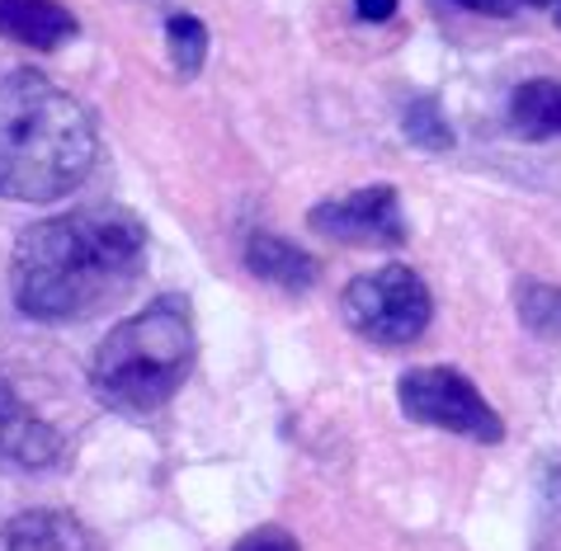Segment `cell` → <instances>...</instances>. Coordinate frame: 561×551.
I'll return each mask as SVG.
<instances>
[{
	"mask_svg": "<svg viewBox=\"0 0 561 551\" xmlns=\"http://www.w3.org/2000/svg\"><path fill=\"white\" fill-rule=\"evenodd\" d=\"M147 264L142 217L118 203H90L24 227L10 260L14 307L34 321H85L114 307Z\"/></svg>",
	"mask_w": 561,
	"mask_h": 551,
	"instance_id": "1",
	"label": "cell"
},
{
	"mask_svg": "<svg viewBox=\"0 0 561 551\" xmlns=\"http://www.w3.org/2000/svg\"><path fill=\"white\" fill-rule=\"evenodd\" d=\"M100 151L85 104L34 67L0 81V198L53 203L90 175Z\"/></svg>",
	"mask_w": 561,
	"mask_h": 551,
	"instance_id": "2",
	"label": "cell"
},
{
	"mask_svg": "<svg viewBox=\"0 0 561 551\" xmlns=\"http://www.w3.org/2000/svg\"><path fill=\"white\" fill-rule=\"evenodd\" d=\"M194 349L198 340L190 297L165 292L100 340L95 358H90V391L118 415H151L184 387Z\"/></svg>",
	"mask_w": 561,
	"mask_h": 551,
	"instance_id": "3",
	"label": "cell"
},
{
	"mask_svg": "<svg viewBox=\"0 0 561 551\" xmlns=\"http://www.w3.org/2000/svg\"><path fill=\"white\" fill-rule=\"evenodd\" d=\"M340 307H345V321L354 335L387 344V349L415 344L434 317L430 288L407 264H382L373 274H358L345 288V297H340Z\"/></svg>",
	"mask_w": 561,
	"mask_h": 551,
	"instance_id": "4",
	"label": "cell"
},
{
	"mask_svg": "<svg viewBox=\"0 0 561 551\" xmlns=\"http://www.w3.org/2000/svg\"><path fill=\"white\" fill-rule=\"evenodd\" d=\"M397 391H401V411L415 424L462 434V438H472V444H501L505 438V420L495 415L486 397L454 368H411V372H401Z\"/></svg>",
	"mask_w": 561,
	"mask_h": 551,
	"instance_id": "5",
	"label": "cell"
},
{
	"mask_svg": "<svg viewBox=\"0 0 561 551\" xmlns=\"http://www.w3.org/2000/svg\"><path fill=\"white\" fill-rule=\"evenodd\" d=\"M307 227L345 245H401L407 241V217H401V198L392 184H373L350 198L317 203L307 213Z\"/></svg>",
	"mask_w": 561,
	"mask_h": 551,
	"instance_id": "6",
	"label": "cell"
},
{
	"mask_svg": "<svg viewBox=\"0 0 561 551\" xmlns=\"http://www.w3.org/2000/svg\"><path fill=\"white\" fill-rule=\"evenodd\" d=\"M61 458H67V438L28 411L20 391L10 387V377H0V467L48 471Z\"/></svg>",
	"mask_w": 561,
	"mask_h": 551,
	"instance_id": "7",
	"label": "cell"
},
{
	"mask_svg": "<svg viewBox=\"0 0 561 551\" xmlns=\"http://www.w3.org/2000/svg\"><path fill=\"white\" fill-rule=\"evenodd\" d=\"M76 34L81 24L61 0H0V38L34 47V53H53Z\"/></svg>",
	"mask_w": 561,
	"mask_h": 551,
	"instance_id": "8",
	"label": "cell"
},
{
	"mask_svg": "<svg viewBox=\"0 0 561 551\" xmlns=\"http://www.w3.org/2000/svg\"><path fill=\"white\" fill-rule=\"evenodd\" d=\"M0 551H104V542L71 514H20L0 528Z\"/></svg>",
	"mask_w": 561,
	"mask_h": 551,
	"instance_id": "9",
	"label": "cell"
},
{
	"mask_svg": "<svg viewBox=\"0 0 561 551\" xmlns=\"http://www.w3.org/2000/svg\"><path fill=\"white\" fill-rule=\"evenodd\" d=\"M245 269L264 283H274V288H284V292H307L311 283L321 278L317 255H307L302 245H293L274 231H255L251 241H245Z\"/></svg>",
	"mask_w": 561,
	"mask_h": 551,
	"instance_id": "10",
	"label": "cell"
},
{
	"mask_svg": "<svg viewBox=\"0 0 561 551\" xmlns=\"http://www.w3.org/2000/svg\"><path fill=\"white\" fill-rule=\"evenodd\" d=\"M510 123L528 141L561 137V81H524L510 94Z\"/></svg>",
	"mask_w": 561,
	"mask_h": 551,
	"instance_id": "11",
	"label": "cell"
},
{
	"mask_svg": "<svg viewBox=\"0 0 561 551\" xmlns=\"http://www.w3.org/2000/svg\"><path fill=\"white\" fill-rule=\"evenodd\" d=\"M165 53L175 61L180 76H198L208 57V28L198 14H170L165 20Z\"/></svg>",
	"mask_w": 561,
	"mask_h": 551,
	"instance_id": "12",
	"label": "cell"
},
{
	"mask_svg": "<svg viewBox=\"0 0 561 551\" xmlns=\"http://www.w3.org/2000/svg\"><path fill=\"white\" fill-rule=\"evenodd\" d=\"M514 302H519V321L534 330V335H542V340H561V288L528 278V283H519Z\"/></svg>",
	"mask_w": 561,
	"mask_h": 551,
	"instance_id": "13",
	"label": "cell"
},
{
	"mask_svg": "<svg viewBox=\"0 0 561 551\" xmlns=\"http://www.w3.org/2000/svg\"><path fill=\"white\" fill-rule=\"evenodd\" d=\"M407 137L415 141V147H425V151H444V147H454V128H448V118L439 114V100L434 94H420V100L407 104Z\"/></svg>",
	"mask_w": 561,
	"mask_h": 551,
	"instance_id": "14",
	"label": "cell"
},
{
	"mask_svg": "<svg viewBox=\"0 0 561 551\" xmlns=\"http://www.w3.org/2000/svg\"><path fill=\"white\" fill-rule=\"evenodd\" d=\"M231 551H302L298 538H293L288 528H278V524H264L255 532H245V538L231 547Z\"/></svg>",
	"mask_w": 561,
	"mask_h": 551,
	"instance_id": "15",
	"label": "cell"
},
{
	"mask_svg": "<svg viewBox=\"0 0 561 551\" xmlns=\"http://www.w3.org/2000/svg\"><path fill=\"white\" fill-rule=\"evenodd\" d=\"M354 14L364 24H387L397 14V0H354Z\"/></svg>",
	"mask_w": 561,
	"mask_h": 551,
	"instance_id": "16",
	"label": "cell"
},
{
	"mask_svg": "<svg viewBox=\"0 0 561 551\" xmlns=\"http://www.w3.org/2000/svg\"><path fill=\"white\" fill-rule=\"evenodd\" d=\"M454 5L472 10V14H491V20H510L519 10V0H454Z\"/></svg>",
	"mask_w": 561,
	"mask_h": 551,
	"instance_id": "17",
	"label": "cell"
},
{
	"mask_svg": "<svg viewBox=\"0 0 561 551\" xmlns=\"http://www.w3.org/2000/svg\"><path fill=\"white\" fill-rule=\"evenodd\" d=\"M519 5H557V0H519Z\"/></svg>",
	"mask_w": 561,
	"mask_h": 551,
	"instance_id": "18",
	"label": "cell"
}]
</instances>
